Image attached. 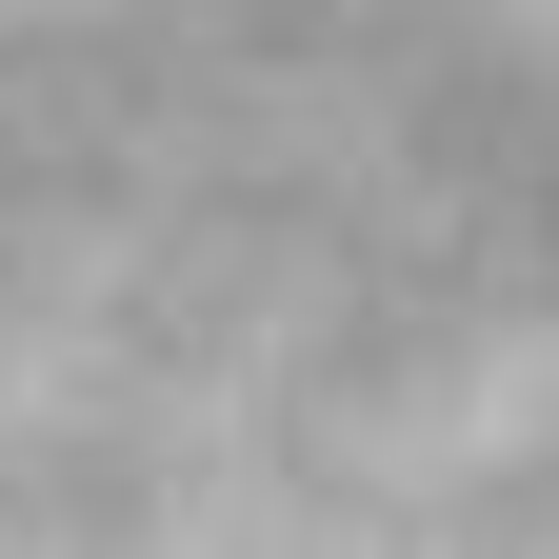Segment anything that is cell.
Returning <instances> with one entry per match:
<instances>
[{"mask_svg":"<svg viewBox=\"0 0 559 559\" xmlns=\"http://www.w3.org/2000/svg\"><path fill=\"white\" fill-rule=\"evenodd\" d=\"M0 559H559V0H0Z\"/></svg>","mask_w":559,"mask_h":559,"instance_id":"obj_1","label":"cell"}]
</instances>
